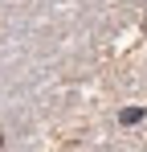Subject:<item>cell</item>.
<instances>
[{"mask_svg":"<svg viewBox=\"0 0 147 152\" xmlns=\"http://www.w3.org/2000/svg\"><path fill=\"white\" fill-rule=\"evenodd\" d=\"M119 119H122V124H139V119H143V107H127Z\"/></svg>","mask_w":147,"mask_h":152,"instance_id":"6da1fadb","label":"cell"}]
</instances>
